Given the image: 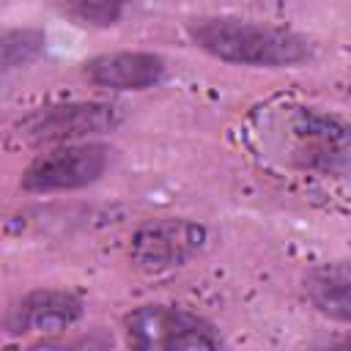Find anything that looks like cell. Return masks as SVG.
Returning a JSON list of instances; mask_svg holds the SVG:
<instances>
[{"label": "cell", "instance_id": "obj_8", "mask_svg": "<svg viewBox=\"0 0 351 351\" xmlns=\"http://www.w3.org/2000/svg\"><path fill=\"white\" fill-rule=\"evenodd\" d=\"M88 82L107 90H148L162 82L167 63L156 52L145 49H121V52H104L82 66Z\"/></svg>", "mask_w": 351, "mask_h": 351}, {"label": "cell", "instance_id": "obj_6", "mask_svg": "<svg viewBox=\"0 0 351 351\" xmlns=\"http://www.w3.org/2000/svg\"><path fill=\"white\" fill-rule=\"evenodd\" d=\"M121 123V110L107 101H66L30 112L19 134L30 143H77L107 134Z\"/></svg>", "mask_w": 351, "mask_h": 351}, {"label": "cell", "instance_id": "obj_5", "mask_svg": "<svg viewBox=\"0 0 351 351\" xmlns=\"http://www.w3.org/2000/svg\"><path fill=\"white\" fill-rule=\"evenodd\" d=\"M208 230L186 217H156L143 222L129 241V255L143 271H170L203 252Z\"/></svg>", "mask_w": 351, "mask_h": 351}, {"label": "cell", "instance_id": "obj_7", "mask_svg": "<svg viewBox=\"0 0 351 351\" xmlns=\"http://www.w3.org/2000/svg\"><path fill=\"white\" fill-rule=\"evenodd\" d=\"M82 299L60 288H36L19 296L5 313L8 335H55L66 332L82 318Z\"/></svg>", "mask_w": 351, "mask_h": 351}, {"label": "cell", "instance_id": "obj_3", "mask_svg": "<svg viewBox=\"0 0 351 351\" xmlns=\"http://www.w3.org/2000/svg\"><path fill=\"white\" fill-rule=\"evenodd\" d=\"M126 343L137 351H211L219 332L203 315L176 304H140L123 321Z\"/></svg>", "mask_w": 351, "mask_h": 351}, {"label": "cell", "instance_id": "obj_9", "mask_svg": "<svg viewBox=\"0 0 351 351\" xmlns=\"http://www.w3.org/2000/svg\"><path fill=\"white\" fill-rule=\"evenodd\" d=\"M304 293L318 313L346 324L351 318V271L346 261L321 263L304 277Z\"/></svg>", "mask_w": 351, "mask_h": 351}, {"label": "cell", "instance_id": "obj_10", "mask_svg": "<svg viewBox=\"0 0 351 351\" xmlns=\"http://www.w3.org/2000/svg\"><path fill=\"white\" fill-rule=\"evenodd\" d=\"M44 44L47 38L38 30H14L0 36V71L30 63L33 58L41 55Z\"/></svg>", "mask_w": 351, "mask_h": 351}, {"label": "cell", "instance_id": "obj_4", "mask_svg": "<svg viewBox=\"0 0 351 351\" xmlns=\"http://www.w3.org/2000/svg\"><path fill=\"white\" fill-rule=\"evenodd\" d=\"M112 151L96 140L58 143L38 154L22 173L27 192H69L96 184L110 167Z\"/></svg>", "mask_w": 351, "mask_h": 351}, {"label": "cell", "instance_id": "obj_1", "mask_svg": "<svg viewBox=\"0 0 351 351\" xmlns=\"http://www.w3.org/2000/svg\"><path fill=\"white\" fill-rule=\"evenodd\" d=\"M186 33L197 49L233 66L288 69L310 58V44L304 36L239 16H203L189 22Z\"/></svg>", "mask_w": 351, "mask_h": 351}, {"label": "cell", "instance_id": "obj_2", "mask_svg": "<svg viewBox=\"0 0 351 351\" xmlns=\"http://www.w3.org/2000/svg\"><path fill=\"white\" fill-rule=\"evenodd\" d=\"M277 123H271L269 132H274L277 154L285 156L288 165L318 173V176H335L346 178L348 173V126L337 115L321 112L315 107H282Z\"/></svg>", "mask_w": 351, "mask_h": 351}, {"label": "cell", "instance_id": "obj_11", "mask_svg": "<svg viewBox=\"0 0 351 351\" xmlns=\"http://www.w3.org/2000/svg\"><path fill=\"white\" fill-rule=\"evenodd\" d=\"M66 14L90 27H112L126 11V0H60Z\"/></svg>", "mask_w": 351, "mask_h": 351}]
</instances>
